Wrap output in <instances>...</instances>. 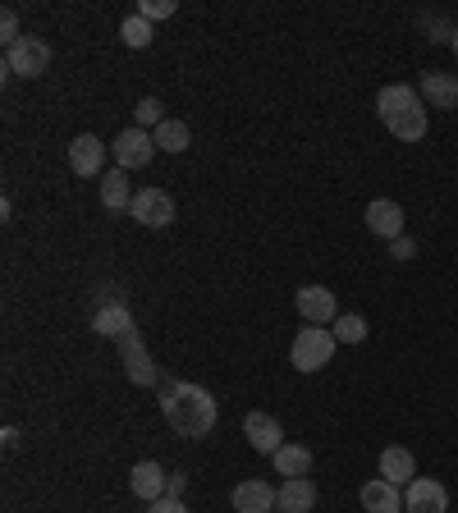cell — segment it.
Listing matches in <instances>:
<instances>
[{
	"mask_svg": "<svg viewBox=\"0 0 458 513\" xmlns=\"http://www.w3.org/2000/svg\"><path fill=\"white\" fill-rule=\"evenodd\" d=\"M161 417L170 422V431H175V436L202 440V436H211V426H216L220 408H216V399H211L202 385L170 381L161 390Z\"/></svg>",
	"mask_w": 458,
	"mask_h": 513,
	"instance_id": "cell-1",
	"label": "cell"
},
{
	"mask_svg": "<svg viewBox=\"0 0 458 513\" xmlns=\"http://www.w3.org/2000/svg\"><path fill=\"white\" fill-rule=\"evenodd\" d=\"M376 115L399 142H422L426 138V101L408 83H390L376 92Z\"/></svg>",
	"mask_w": 458,
	"mask_h": 513,
	"instance_id": "cell-2",
	"label": "cell"
},
{
	"mask_svg": "<svg viewBox=\"0 0 458 513\" xmlns=\"http://www.w3.org/2000/svg\"><path fill=\"white\" fill-rule=\"evenodd\" d=\"M339 339L330 326H303L289 344V362H294V372H321L330 358H335Z\"/></svg>",
	"mask_w": 458,
	"mask_h": 513,
	"instance_id": "cell-3",
	"label": "cell"
},
{
	"mask_svg": "<svg viewBox=\"0 0 458 513\" xmlns=\"http://www.w3.org/2000/svg\"><path fill=\"white\" fill-rule=\"evenodd\" d=\"M46 69H51V46L42 37L23 33V42H14L5 51V74H14V78H42Z\"/></svg>",
	"mask_w": 458,
	"mask_h": 513,
	"instance_id": "cell-4",
	"label": "cell"
},
{
	"mask_svg": "<svg viewBox=\"0 0 458 513\" xmlns=\"http://www.w3.org/2000/svg\"><path fill=\"white\" fill-rule=\"evenodd\" d=\"M129 216L138 225H147V230H165V225H175V197L165 193V188H138Z\"/></svg>",
	"mask_w": 458,
	"mask_h": 513,
	"instance_id": "cell-5",
	"label": "cell"
},
{
	"mask_svg": "<svg viewBox=\"0 0 458 513\" xmlns=\"http://www.w3.org/2000/svg\"><path fill=\"white\" fill-rule=\"evenodd\" d=\"M110 156H115L120 170H142V165H152V156H156V138L133 124V129H124L120 138L110 142Z\"/></svg>",
	"mask_w": 458,
	"mask_h": 513,
	"instance_id": "cell-6",
	"label": "cell"
},
{
	"mask_svg": "<svg viewBox=\"0 0 458 513\" xmlns=\"http://www.w3.org/2000/svg\"><path fill=\"white\" fill-rule=\"evenodd\" d=\"M294 307L307 326H335V317H339V303L326 284H303L294 294Z\"/></svg>",
	"mask_w": 458,
	"mask_h": 513,
	"instance_id": "cell-7",
	"label": "cell"
},
{
	"mask_svg": "<svg viewBox=\"0 0 458 513\" xmlns=\"http://www.w3.org/2000/svg\"><path fill=\"white\" fill-rule=\"evenodd\" d=\"M120 358H124V376H129L133 385H156L161 381V372H156V362H152V353H147V344H142L138 330L120 339Z\"/></svg>",
	"mask_w": 458,
	"mask_h": 513,
	"instance_id": "cell-8",
	"label": "cell"
},
{
	"mask_svg": "<svg viewBox=\"0 0 458 513\" xmlns=\"http://www.w3.org/2000/svg\"><path fill=\"white\" fill-rule=\"evenodd\" d=\"M404 513H449V491L436 477H413L404 491Z\"/></svg>",
	"mask_w": 458,
	"mask_h": 513,
	"instance_id": "cell-9",
	"label": "cell"
},
{
	"mask_svg": "<svg viewBox=\"0 0 458 513\" xmlns=\"http://www.w3.org/2000/svg\"><path fill=\"white\" fill-rule=\"evenodd\" d=\"M106 152H110V147H101L97 133H78V138L69 142V170H74V175H83V179L106 175V170H101V165H106Z\"/></svg>",
	"mask_w": 458,
	"mask_h": 513,
	"instance_id": "cell-10",
	"label": "cell"
},
{
	"mask_svg": "<svg viewBox=\"0 0 458 513\" xmlns=\"http://www.w3.org/2000/svg\"><path fill=\"white\" fill-rule=\"evenodd\" d=\"M92 330H97L101 339H115V344H120L124 335H133V330H138V321H133L129 303H124V298H115V303H101L97 312H92Z\"/></svg>",
	"mask_w": 458,
	"mask_h": 513,
	"instance_id": "cell-11",
	"label": "cell"
},
{
	"mask_svg": "<svg viewBox=\"0 0 458 513\" xmlns=\"http://www.w3.org/2000/svg\"><path fill=\"white\" fill-rule=\"evenodd\" d=\"M367 230L381 234V239H404V207L394 202V197H376V202H367Z\"/></svg>",
	"mask_w": 458,
	"mask_h": 513,
	"instance_id": "cell-12",
	"label": "cell"
},
{
	"mask_svg": "<svg viewBox=\"0 0 458 513\" xmlns=\"http://www.w3.org/2000/svg\"><path fill=\"white\" fill-rule=\"evenodd\" d=\"M243 436H248V445L257 449V454H275V449H284V426L275 422L271 413L243 417Z\"/></svg>",
	"mask_w": 458,
	"mask_h": 513,
	"instance_id": "cell-13",
	"label": "cell"
},
{
	"mask_svg": "<svg viewBox=\"0 0 458 513\" xmlns=\"http://www.w3.org/2000/svg\"><path fill=\"white\" fill-rule=\"evenodd\" d=\"M129 486H133V495H138V500L156 504V500H165V486H170V472H165L156 459H142L138 468L129 472Z\"/></svg>",
	"mask_w": 458,
	"mask_h": 513,
	"instance_id": "cell-14",
	"label": "cell"
},
{
	"mask_svg": "<svg viewBox=\"0 0 458 513\" xmlns=\"http://www.w3.org/2000/svg\"><path fill=\"white\" fill-rule=\"evenodd\" d=\"M275 500H280V491L266 486V481H239L234 495H229L234 513H275Z\"/></svg>",
	"mask_w": 458,
	"mask_h": 513,
	"instance_id": "cell-15",
	"label": "cell"
},
{
	"mask_svg": "<svg viewBox=\"0 0 458 513\" xmlns=\"http://www.w3.org/2000/svg\"><path fill=\"white\" fill-rule=\"evenodd\" d=\"M358 500H362V509L367 513H404V491H399L394 481H385V477H371L367 486L358 491Z\"/></svg>",
	"mask_w": 458,
	"mask_h": 513,
	"instance_id": "cell-16",
	"label": "cell"
},
{
	"mask_svg": "<svg viewBox=\"0 0 458 513\" xmlns=\"http://www.w3.org/2000/svg\"><path fill=\"white\" fill-rule=\"evenodd\" d=\"M417 92H422V101H431V110H458V78L454 74L431 69V74H422Z\"/></svg>",
	"mask_w": 458,
	"mask_h": 513,
	"instance_id": "cell-17",
	"label": "cell"
},
{
	"mask_svg": "<svg viewBox=\"0 0 458 513\" xmlns=\"http://www.w3.org/2000/svg\"><path fill=\"white\" fill-rule=\"evenodd\" d=\"M275 509L280 513H312L317 509V486H312V477H284Z\"/></svg>",
	"mask_w": 458,
	"mask_h": 513,
	"instance_id": "cell-18",
	"label": "cell"
},
{
	"mask_svg": "<svg viewBox=\"0 0 458 513\" xmlns=\"http://www.w3.org/2000/svg\"><path fill=\"white\" fill-rule=\"evenodd\" d=\"M101 207L106 211H129L133 207V193H129V170H106L101 175Z\"/></svg>",
	"mask_w": 458,
	"mask_h": 513,
	"instance_id": "cell-19",
	"label": "cell"
},
{
	"mask_svg": "<svg viewBox=\"0 0 458 513\" xmlns=\"http://www.w3.org/2000/svg\"><path fill=\"white\" fill-rule=\"evenodd\" d=\"M381 477L394 481V486H408V481L417 477V459L408 454V449H399V445L381 449Z\"/></svg>",
	"mask_w": 458,
	"mask_h": 513,
	"instance_id": "cell-20",
	"label": "cell"
},
{
	"mask_svg": "<svg viewBox=\"0 0 458 513\" xmlns=\"http://www.w3.org/2000/svg\"><path fill=\"white\" fill-rule=\"evenodd\" d=\"M271 463H275L280 477H307V472H312V449L307 445H284V449H275L271 454Z\"/></svg>",
	"mask_w": 458,
	"mask_h": 513,
	"instance_id": "cell-21",
	"label": "cell"
},
{
	"mask_svg": "<svg viewBox=\"0 0 458 513\" xmlns=\"http://www.w3.org/2000/svg\"><path fill=\"white\" fill-rule=\"evenodd\" d=\"M152 138H156V152L179 156V152H188L193 133H188V124H184V120H165L161 129H152Z\"/></svg>",
	"mask_w": 458,
	"mask_h": 513,
	"instance_id": "cell-22",
	"label": "cell"
},
{
	"mask_svg": "<svg viewBox=\"0 0 458 513\" xmlns=\"http://www.w3.org/2000/svg\"><path fill=\"white\" fill-rule=\"evenodd\" d=\"M120 37H124V46H133V51H147V46L156 42V33H152V23L142 19V14H129V19L120 23Z\"/></svg>",
	"mask_w": 458,
	"mask_h": 513,
	"instance_id": "cell-23",
	"label": "cell"
},
{
	"mask_svg": "<svg viewBox=\"0 0 458 513\" xmlns=\"http://www.w3.org/2000/svg\"><path fill=\"white\" fill-rule=\"evenodd\" d=\"M330 330H335L339 344H362V339H367V321H362L358 312H339Z\"/></svg>",
	"mask_w": 458,
	"mask_h": 513,
	"instance_id": "cell-24",
	"label": "cell"
},
{
	"mask_svg": "<svg viewBox=\"0 0 458 513\" xmlns=\"http://www.w3.org/2000/svg\"><path fill=\"white\" fill-rule=\"evenodd\" d=\"M133 115H138V129H161V124L170 120V115H165V106H161L156 97H142Z\"/></svg>",
	"mask_w": 458,
	"mask_h": 513,
	"instance_id": "cell-25",
	"label": "cell"
},
{
	"mask_svg": "<svg viewBox=\"0 0 458 513\" xmlns=\"http://www.w3.org/2000/svg\"><path fill=\"white\" fill-rule=\"evenodd\" d=\"M138 14L147 23H156V19H170V14H175V0H142L138 5Z\"/></svg>",
	"mask_w": 458,
	"mask_h": 513,
	"instance_id": "cell-26",
	"label": "cell"
},
{
	"mask_svg": "<svg viewBox=\"0 0 458 513\" xmlns=\"http://www.w3.org/2000/svg\"><path fill=\"white\" fill-rule=\"evenodd\" d=\"M0 42H5V51H10L14 42H23V33H19V14H14V10L0 14Z\"/></svg>",
	"mask_w": 458,
	"mask_h": 513,
	"instance_id": "cell-27",
	"label": "cell"
},
{
	"mask_svg": "<svg viewBox=\"0 0 458 513\" xmlns=\"http://www.w3.org/2000/svg\"><path fill=\"white\" fill-rule=\"evenodd\" d=\"M390 257H394V262H413V257H417V243L408 239V234H404V239H394L390 243Z\"/></svg>",
	"mask_w": 458,
	"mask_h": 513,
	"instance_id": "cell-28",
	"label": "cell"
},
{
	"mask_svg": "<svg viewBox=\"0 0 458 513\" xmlns=\"http://www.w3.org/2000/svg\"><path fill=\"white\" fill-rule=\"evenodd\" d=\"M147 513H188V509H184V500H170V495H165V500L147 504Z\"/></svg>",
	"mask_w": 458,
	"mask_h": 513,
	"instance_id": "cell-29",
	"label": "cell"
},
{
	"mask_svg": "<svg viewBox=\"0 0 458 513\" xmlns=\"http://www.w3.org/2000/svg\"><path fill=\"white\" fill-rule=\"evenodd\" d=\"M184 472H170V486H165V495H170V500H179V495H184Z\"/></svg>",
	"mask_w": 458,
	"mask_h": 513,
	"instance_id": "cell-30",
	"label": "cell"
},
{
	"mask_svg": "<svg viewBox=\"0 0 458 513\" xmlns=\"http://www.w3.org/2000/svg\"><path fill=\"white\" fill-rule=\"evenodd\" d=\"M449 46H454V55H458V28H454V42H449Z\"/></svg>",
	"mask_w": 458,
	"mask_h": 513,
	"instance_id": "cell-31",
	"label": "cell"
},
{
	"mask_svg": "<svg viewBox=\"0 0 458 513\" xmlns=\"http://www.w3.org/2000/svg\"><path fill=\"white\" fill-rule=\"evenodd\" d=\"M275 513H280V509H275Z\"/></svg>",
	"mask_w": 458,
	"mask_h": 513,
	"instance_id": "cell-32",
	"label": "cell"
}]
</instances>
